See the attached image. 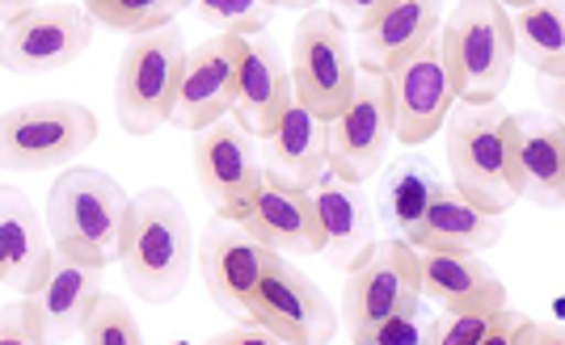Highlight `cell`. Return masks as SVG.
Listing matches in <instances>:
<instances>
[{"label": "cell", "instance_id": "cell-24", "mask_svg": "<svg viewBox=\"0 0 565 345\" xmlns=\"http://www.w3.org/2000/svg\"><path fill=\"white\" fill-rule=\"evenodd\" d=\"M423 300L444 312H502L507 287L481 254H418Z\"/></svg>", "mask_w": 565, "mask_h": 345}, {"label": "cell", "instance_id": "cell-9", "mask_svg": "<svg viewBox=\"0 0 565 345\" xmlns=\"http://www.w3.org/2000/svg\"><path fill=\"white\" fill-rule=\"evenodd\" d=\"M249 324H262L287 345H330L338 333V312L326 300V291L291 266V257L270 254L266 274L254 291Z\"/></svg>", "mask_w": 565, "mask_h": 345}, {"label": "cell", "instance_id": "cell-4", "mask_svg": "<svg viewBox=\"0 0 565 345\" xmlns=\"http://www.w3.org/2000/svg\"><path fill=\"white\" fill-rule=\"evenodd\" d=\"M439 43L456 72V101L494 106L515 72V34L507 9L494 0L451 4L439 25Z\"/></svg>", "mask_w": 565, "mask_h": 345}, {"label": "cell", "instance_id": "cell-6", "mask_svg": "<svg viewBox=\"0 0 565 345\" xmlns=\"http://www.w3.org/2000/svg\"><path fill=\"white\" fill-rule=\"evenodd\" d=\"M182 64L186 43L178 25L143 34L122 51L115 76V118L127 136L143 139L166 127L182 85Z\"/></svg>", "mask_w": 565, "mask_h": 345}, {"label": "cell", "instance_id": "cell-16", "mask_svg": "<svg viewBox=\"0 0 565 345\" xmlns=\"http://www.w3.org/2000/svg\"><path fill=\"white\" fill-rule=\"evenodd\" d=\"M194 261H199V274H203V287H207L215 308H224L228 316L249 324L254 291H258L262 274H266L270 249L258 245L245 228L212 224L203 231L199 249H194Z\"/></svg>", "mask_w": 565, "mask_h": 345}, {"label": "cell", "instance_id": "cell-37", "mask_svg": "<svg viewBox=\"0 0 565 345\" xmlns=\"http://www.w3.org/2000/svg\"><path fill=\"white\" fill-rule=\"evenodd\" d=\"M527 321L523 312H511V308H502L498 312V321L490 324V333L481 337L477 345H515V337H519V324Z\"/></svg>", "mask_w": 565, "mask_h": 345}, {"label": "cell", "instance_id": "cell-29", "mask_svg": "<svg viewBox=\"0 0 565 345\" xmlns=\"http://www.w3.org/2000/svg\"><path fill=\"white\" fill-rule=\"evenodd\" d=\"M275 13H279L275 0H199L194 4V18L203 25H215L228 39H258L275 22Z\"/></svg>", "mask_w": 565, "mask_h": 345}, {"label": "cell", "instance_id": "cell-31", "mask_svg": "<svg viewBox=\"0 0 565 345\" xmlns=\"http://www.w3.org/2000/svg\"><path fill=\"white\" fill-rule=\"evenodd\" d=\"M423 303L414 312L397 316V321L372 328V333H359L351 342L354 345H439V316H426Z\"/></svg>", "mask_w": 565, "mask_h": 345}, {"label": "cell", "instance_id": "cell-25", "mask_svg": "<svg viewBox=\"0 0 565 345\" xmlns=\"http://www.w3.org/2000/svg\"><path fill=\"white\" fill-rule=\"evenodd\" d=\"M330 173V122L291 106L282 127L266 139V182L312 194V185Z\"/></svg>", "mask_w": 565, "mask_h": 345}, {"label": "cell", "instance_id": "cell-32", "mask_svg": "<svg viewBox=\"0 0 565 345\" xmlns=\"http://www.w3.org/2000/svg\"><path fill=\"white\" fill-rule=\"evenodd\" d=\"M494 321L498 312H444L439 316V345H477Z\"/></svg>", "mask_w": 565, "mask_h": 345}, {"label": "cell", "instance_id": "cell-38", "mask_svg": "<svg viewBox=\"0 0 565 345\" xmlns=\"http://www.w3.org/2000/svg\"><path fill=\"white\" fill-rule=\"evenodd\" d=\"M30 9H34V4H4V0H0V25L22 22V18L30 13Z\"/></svg>", "mask_w": 565, "mask_h": 345}, {"label": "cell", "instance_id": "cell-12", "mask_svg": "<svg viewBox=\"0 0 565 345\" xmlns=\"http://www.w3.org/2000/svg\"><path fill=\"white\" fill-rule=\"evenodd\" d=\"M388 101H393V139L401 148H423L439 127H448L456 106V72L444 43H426L409 64L388 76Z\"/></svg>", "mask_w": 565, "mask_h": 345}, {"label": "cell", "instance_id": "cell-30", "mask_svg": "<svg viewBox=\"0 0 565 345\" xmlns=\"http://www.w3.org/2000/svg\"><path fill=\"white\" fill-rule=\"evenodd\" d=\"M85 345H148L140 333V324L131 316V308L118 295H102L94 308V316L81 328Z\"/></svg>", "mask_w": 565, "mask_h": 345}, {"label": "cell", "instance_id": "cell-1", "mask_svg": "<svg viewBox=\"0 0 565 345\" xmlns=\"http://www.w3.org/2000/svg\"><path fill=\"white\" fill-rule=\"evenodd\" d=\"M127 228H131V198L110 173L81 164L51 185L47 236L55 254L106 270L110 261H122Z\"/></svg>", "mask_w": 565, "mask_h": 345}, {"label": "cell", "instance_id": "cell-17", "mask_svg": "<svg viewBox=\"0 0 565 345\" xmlns=\"http://www.w3.org/2000/svg\"><path fill=\"white\" fill-rule=\"evenodd\" d=\"M296 106L291 89V68L282 64L275 39H241V60H236V110L233 122L249 139H270L282 127V118Z\"/></svg>", "mask_w": 565, "mask_h": 345}, {"label": "cell", "instance_id": "cell-18", "mask_svg": "<svg viewBox=\"0 0 565 345\" xmlns=\"http://www.w3.org/2000/svg\"><path fill=\"white\" fill-rule=\"evenodd\" d=\"M97 300H102V270L55 254L39 291L22 300V312L43 345H68L94 316Z\"/></svg>", "mask_w": 565, "mask_h": 345}, {"label": "cell", "instance_id": "cell-19", "mask_svg": "<svg viewBox=\"0 0 565 345\" xmlns=\"http://www.w3.org/2000/svg\"><path fill=\"white\" fill-rule=\"evenodd\" d=\"M312 203L321 219V254L330 257L338 270H359L367 257L376 254V207L363 194V185H351L342 177L326 173L312 185Z\"/></svg>", "mask_w": 565, "mask_h": 345}, {"label": "cell", "instance_id": "cell-36", "mask_svg": "<svg viewBox=\"0 0 565 345\" xmlns=\"http://www.w3.org/2000/svg\"><path fill=\"white\" fill-rule=\"evenodd\" d=\"M515 345H565V324L553 321H523Z\"/></svg>", "mask_w": 565, "mask_h": 345}, {"label": "cell", "instance_id": "cell-20", "mask_svg": "<svg viewBox=\"0 0 565 345\" xmlns=\"http://www.w3.org/2000/svg\"><path fill=\"white\" fill-rule=\"evenodd\" d=\"M51 257H55V245L43 215L18 185H0V282L25 300L47 278Z\"/></svg>", "mask_w": 565, "mask_h": 345}, {"label": "cell", "instance_id": "cell-33", "mask_svg": "<svg viewBox=\"0 0 565 345\" xmlns=\"http://www.w3.org/2000/svg\"><path fill=\"white\" fill-rule=\"evenodd\" d=\"M0 345H43L39 337H34L30 321H25L22 300L9 303V308H0Z\"/></svg>", "mask_w": 565, "mask_h": 345}, {"label": "cell", "instance_id": "cell-23", "mask_svg": "<svg viewBox=\"0 0 565 345\" xmlns=\"http://www.w3.org/2000/svg\"><path fill=\"white\" fill-rule=\"evenodd\" d=\"M241 228L249 231L258 245H266L270 254H321L317 203H312V194L287 190V185H262V194L241 215Z\"/></svg>", "mask_w": 565, "mask_h": 345}, {"label": "cell", "instance_id": "cell-26", "mask_svg": "<svg viewBox=\"0 0 565 345\" xmlns=\"http://www.w3.org/2000/svg\"><path fill=\"white\" fill-rule=\"evenodd\" d=\"M448 185L451 182H444L439 169L426 161V157H414V152H409V157H401V161H393L384 169L376 219H384V228L393 231V236H405Z\"/></svg>", "mask_w": 565, "mask_h": 345}, {"label": "cell", "instance_id": "cell-10", "mask_svg": "<svg viewBox=\"0 0 565 345\" xmlns=\"http://www.w3.org/2000/svg\"><path fill=\"white\" fill-rule=\"evenodd\" d=\"M94 43L85 4H34L22 22L0 25V68L13 76H51L76 64Z\"/></svg>", "mask_w": 565, "mask_h": 345}, {"label": "cell", "instance_id": "cell-27", "mask_svg": "<svg viewBox=\"0 0 565 345\" xmlns=\"http://www.w3.org/2000/svg\"><path fill=\"white\" fill-rule=\"evenodd\" d=\"M515 34V60L541 76H565V4L562 0H523L502 4Z\"/></svg>", "mask_w": 565, "mask_h": 345}, {"label": "cell", "instance_id": "cell-11", "mask_svg": "<svg viewBox=\"0 0 565 345\" xmlns=\"http://www.w3.org/2000/svg\"><path fill=\"white\" fill-rule=\"evenodd\" d=\"M194 177L215 215H224L228 224H241L245 207L266 185V169H262L254 139L245 136L233 118H224L194 136Z\"/></svg>", "mask_w": 565, "mask_h": 345}, {"label": "cell", "instance_id": "cell-5", "mask_svg": "<svg viewBox=\"0 0 565 345\" xmlns=\"http://www.w3.org/2000/svg\"><path fill=\"white\" fill-rule=\"evenodd\" d=\"M97 143V115L81 101L47 97L25 101L0 115V169L4 173H43L76 161Z\"/></svg>", "mask_w": 565, "mask_h": 345}, {"label": "cell", "instance_id": "cell-34", "mask_svg": "<svg viewBox=\"0 0 565 345\" xmlns=\"http://www.w3.org/2000/svg\"><path fill=\"white\" fill-rule=\"evenodd\" d=\"M536 97H541L544 115L565 131V76H541L536 80Z\"/></svg>", "mask_w": 565, "mask_h": 345}, {"label": "cell", "instance_id": "cell-15", "mask_svg": "<svg viewBox=\"0 0 565 345\" xmlns=\"http://www.w3.org/2000/svg\"><path fill=\"white\" fill-rule=\"evenodd\" d=\"M236 60H241V39L215 34L207 43L190 46L182 64V85L169 122L178 131H207L215 122L236 110Z\"/></svg>", "mask_w": 565, "mask_h": 345}, {"label": "cell", "instance_id": "cell-3", "mask_svg": "<svg viewBox=\"0 0 565 345\" xmlns=\"http://www.w3.org/2000/svg\"><path fill=\"white\" fill-rule=\"evenodd\" d=\"M448 164L451 190L481 211H507L519 203L515 161H511V110L502 106H465L448 115Z\"/></svg>", "mask_w": 565, "mask_h": 345}, {"label": "cell", "instance_id": "cell-28", "mask_svg": "<svg viewBox=\"0 0 565 345\" xmlns=\"http://www.w3.org/2000/svg\"><path fill=\"white\" fill-rule=\"evenodd\" d=\"M85 13L94 18V25H110V30L143 39V34L169 30L173 18L182 13V4H173V0H89Z\"/></svg>", "mask_w": 565, "mask_h": 345}, {"label": "cell", "instance_id": "cell-35", "mask_svg": "<svg viewBox=\"0 0 565 345\" xmlns=\"http://www.w3.org/2000/svg\"><path fill=\"white\" fill-rule=\"evenodd\" d=\"M207 345H287V342L275 337V333H266L262 324H236V328H228V333L212 337Z\"/></svg>", "mask_w": 565, "mask_h": 345}, {"label": "cell", "instance_id": "cell-13", "mask_svg": "<svg viewBox=\"0 0 565 345\" xmlns=\"http://www.w3.org/2000/svg\"><path fill=\"white\" fill-rule=\"evenodd\" d=\"M393 143V101L388 80L359 76L351 106L330 122V173L351 185L372 182L384 169V152Z\"/></svg>", "mask_w": 565, "mask_h": 345}, {"label": "cell", "instance_id": "cell-22", "mask_svg": "<svg viewBox=\"0 0 565 345\" xmlns=\"http://www.w3.org/2000/svg\"><path fill=\"white\" fill-rule=\"evenodd\" d=\"M502 215L494 211H481L477 203H469L465 194L456 190H444L430 211L414 228L405 231V240L418 249V254H486L502 240Z\"/></svg>", "mask_w": 565, "mask_h": 345}, {"label": "cell", "instance_id": "cell-8", "mask_svg": "<svg viewBox=\"0 0 565 345\" xmlns=\"http://www.w3.org/2000/svg\"><path fill=\"white\" fill-rule=\"evenodd\" d=\"M418 303H423L418 249L405 236H393L376 245V254L359 270H351L347 291H342V324L351 328V337H359V333H372L380 324L414 312Z\"/></svg>", "mask_w": 565, "mask_h": 345}, {"label": "cell", "instance_id": "cell-2", "mask_svg": "<svg viewBox=\"0 0 565 345\" xmlns=\"http://www.w3.org/2000/svg\"><path fill=\"white\" fill-rule=\"evenodd\" d=\"M194 266L186 207L161 190H143L131 198V228L122 249V278L143 303H173L182 295Z\"/></svg>", "mask_w": 565, "mask_h": 345}, {"label": "cell", "instance_id": "cell-14", "mask_svg": "<svg viewBox=\"0 0 565 345\" xmlns=\"http://www.w3.org/2000/svg\"><path fill=\"white\" fill-rule=\"evenodd\" d=\"M444 4L430 0H380L367 25L354 34V64L359 76H380L388 80L401 64H409L426 43L439 39L444 25Z\"/></svg>", "mask_w": 565, "mask_h": 345}, {"label": "cell", "instance_id": "cell-7", "mask_svg": "<svg viewBox=\"0 0 565 345\" xmlns=\"http://www.w3.org/2000/svg\"><path fill=\"white\" fill-rule=\"evenodd\" d=\"M291 89L296 106L321 122H333L351 106V93L359 85L351 34L338 25L330 9H308L296 34H291Z\"/></svg>", "mask_w": 565, "mask_h": 345}, {"label": "cell", "instance_id": "cell-21", "mask_svg": "<svg viewBox=\"0 0 565 345\" xmlns=\"http://www.w3.org/2000/svg\"><path fill=\"white\" fill-rule=\"evenodd\" d=\"M511 161L519 198L565 207V131L544 115H511Z\"/></svg>", "mask_w": 565, "mask_h": 345}]
</instances>
